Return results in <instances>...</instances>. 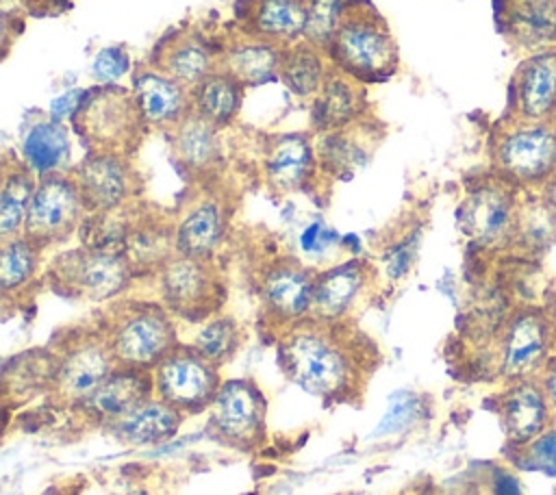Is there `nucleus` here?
Returning a JSON list of instances; mask_svg holds the SVG:
<instances>
[{
  "label": "nucleus",
  "instance_id": "7c9ffc66",
  "mask_svg": "<svg viewBox=\"0 0 556 495\" xmlns=\"http://www.w3.org/2000/svg\"><path fill=\"white\" fill-rule=\"evenodd\" d=\"M70 154V130L61 119H54L52 115L35 119L24 132L22 161L37 174V178L65 172Z\"/></svg>",
  "mask_w": 556,
  "mask_h": 495
},
{
  "label": "nucleus",
  "instance_id": "9b49d317",
  "mask_svg": "<svg viewBox=\"0 0 556 495\" xmlns=\"http://www.w3.org/2000/svg\"><path fill=\"white\" fill-rule=\"evenodd\" d=\"M554 354V337L543 306H523L508 317L500 332L497 371L506 382L536 378Z\"/></svg>",
  "mask_w": 556,
  "mask_h": 495
},
{
  "label": "nucleus",
  "instance_id": "c756f323",
  "mask_svg": "<svg viewBox=\"0 0 556 495\" xmlns=\"http://www.w3.org/2000/svg\"><path fill=\"white\" fill-rule=\"evenodd\" d=\"M334 65L328 52L306 39L285 46L278 63V80L298 98H315Z\"/></svg>",
  "mask_w": 556,
  "mask_h": 495
},
{
  "label": "nucleus",
  "instance_id": "e433bc0d",
  "mask_svg": "<svg viewBox=\"0 0 556 495\" xmlns=\"http://www.w3.org/2000/svg\"><path fill=\"white\" fill-rule=\"evenodd\" d=\"M41 248L28 241L24 234L2 241L0 248V287L4 302L17 297L24 289L30 287L39 271Z\"/></svg>",
  "mask_w": 556,
  "mask_h": 495
},
{
  "label": "nucleus",
  "instance_id": "20e7f679",
  "mask_svg": "<svg viewBox=\"0 0 556 495\" xmlns=\"http://www.w3.org/2000/svg\"><path fill=\"white\" fill-rule=\"evenodd\" d=\"M174 315L156 302H119L100 328L117 365L154 369L176 345Z\"/></svg>",
  "mask_w": 556,
  "mask_h": 495
},
{
  "label": "nucleus",
  "instance_id": "ddd939ff",
  "mask_svg": "<svg viewBox=\"0 0 556 495\" xmlns=\"http://www.w3.org/2000/svg\"><path fill=\"white\" fill-rule=\"evenodd\" d=\"M70 176L80 191L87 215L128 206L141 191L139 172L132 167L130 156L122 154L87 152L70 169Z\"/></svg>",
  "mask_w": 556,
  "mask_h": 495
},
{
  "label": "nucleus",
  "instance_id": "2eb2a0df",
  "mask_svg": "<svg viewBox=\"0 0 556 495\" xmlns=\"http://www.w3.org/2000/svg\"><path fill=\"white\" fill-rule=\"evenodd\" d=\"M315 271L302 265L298 258L282 256L274 261L261 276L258 297L263 317L282 328L306 319L313 310V291H315Z\"/></svg>",
  "mask_w": 556,
  "mask_h": 495
},
{
  "label": "nucleus",
  "instance_id": "4be33fe9",
  "mask_svg": "<svg viewBox=\"0 0 556 495\" xmlns=\"http://www.w3.org/2000/svg\"><path fill=\"white\" fill-rule=\"evenodd\" d=\"M497 20L510 46L526 56L556 48V0H500Z\"/></svg>",
  "mask_w": 556,
  "mask_h": 495
},
{
  "label": "nucleus",
  "instance_id": "8fccbe9b",
  "mask_svg": "<svg viewBox=\"0 0 556 495\" xmlns=\"http://www.w3.org/2000/svg\"><path fill=\"white\" fill-rule=\"evenodd\" d=\"M419 495H439V493H437V491H432V488H430V491H421V493H419Z\"/></svg>",
  "mask_w": 556,
  "mask_h": 495
},
{
  "label": "nucleus",
  "instance_id": "6e6552de",
  "mask_svg": "<svg viewBox=\"0 0 556 495\" xmlns=\"http://www.w3.org/2000/svg\"><path fill=\"white\" fill-rule=\"evenodd\" d=\"M517 211V187L493 174L467 189L458 206V228L478 248H506L513 245Z\"/></svg>",
  "mask_w": 556,
  "mask_h": 495
},
{
  "label": "nucleus",
  "instance_id": "dca6fc26",
  "mask_svg": "<svg viewBox=\"0 0 556 495\" xmlns=\"http://www.w3.org/2000/svg\"><path fill=\"white\" fill-rule=\"evenodd\" d=\"M510 117L556 119V48L528 54L510 78Z\"/></svg>",
  "mask_w": 556,
  "mask_h": 495
},
{
  "label": "nucleus",
  "instance_id": "cd10ccee",
  "mask_svg": "<svg viewBox=\"0 0 556 495\" xmlns=\"http://www.w3.org/2000/svg\"><path fill=\"white\" fill-rule=\"evenodd\" d=\"M237 20L250 37L291 46L304 37L306 0H243Z\"/></svg>",
  "mask_w": 556,
  "mask_h": 495
},
{
  "label": "nucleus",
  "instance_id": "39448f33",
  "mask_svg": "<svg viewBox=\"0 0 556 495\" xmlns=\"http://www.w3.org/2000/svg\"><path fill=\"white\" fill-rule=\"evenodd\" d=\"M493 174L517 189L543 187L556 172V119L506 117L491 139Z\"/></svg>",
  "mask_w": 556,
  "mask_h": 495
},
{
  "label": "nucleus",
  "instance_id": "aec40b11",
  "mask_svg": "<svg viewBox=\"0 0 556 495\" xmlns=\"http://www.w3.org/2000/svg\"><path fill=\"white\" fill-rule=\"evenodd\" d=\"M146 63L187 89H193L217 67V50H213L200 33L172 30L156 41Z\"/></svg>",
  "mask_w": 556,
  "mask_h": 495
},
{
  "label": "nucleus",
  "instance_id": "f03ea898",
  "mask_svg": "<svg viewBox=\"0 0 556 495\" xmlns=\"http://www.w3.org/2000/svg\"><path fill=\"white\" fill-rule=\"evenodd\" d=\"M326 52L337 69L363 85L382 82L400 67L397 41L367 0H345L339 28Z\"/></svg>",
  "mask_w": 556,
  "mask_h": 495
},
{
  "label": "nucleus",
  "instance_id": "de8ad7c7",
  "mask_svg": "<svg viewBox=\"0 0 556 495\" xmlns=\"http://www.w3.org/2000/svg\"><path fill=\"white\" fill-rule=\"evenodd\" d=\"M539 195L547 202V206L556 213V172L547 178V182L539 189Z\"/></svg>",
  "mask_w": 556,
  "mask_h": 495
},
{
  "label": "nucleus",
  "instance_id": "2f4dec72",
  "mask_svg": "<svg viewBox=\"0 0 556 495\" xmlns=\"http://www.w3.org/2000/svg\"><path fill=\"white\" fill-rule=\"evenodd\" d=\"M374 130V124L369 119H363L350 128L319 135V141L315 145L319 169L341 178L350 172H356L361 165H365L371 152L369 137H376Z\"/></svg>",
  "mask_w": 556,
  "mask_h": 495
},
{
  "label": "nucleus",
  "instance_id": "a18cd8bd",
  "mask_svg": "<svg viewBox=\"0 0 556 495\" xmlns=\"http://www.w3.org/2000/svg\"><path fill=\"white\" fill-rule=\"evenodd\" d=\"M491 495H521V488H519V482H517L510 473L500 471V473L493 478Z\"/></svg>",
  "mask_w": 556,
  "mask_h": 495
},
{
  "label": "nucleus",
  "instance_id": "a19ab883",
  "mask_svg": "<svg viewBox=\"0 0 556 495\" xmlns=\"http://www.w3.org/2000/svg\"><path fill=\"white\" fill-rule=\"evenodd\" d=\"M130 67V59L124 48H104L93 61V74L102 85L117 82Z\"/></svg>",
  "mask_w": 556,
  "mask_h": 495
},
{
  "label": "nucleus",
  "instance_id": "c03bdc74",
  "mask_svg": "<svg viewBox=\"0 0 556 495\" xmlns=\"http://www.w3.org/2000/svg\"><path fill=\"white\" fill-rule=\"evenodd\" d=\"M80 93H83V91H72V93H65V96L56 98V100L52 102V106H50V115H52L54 119L72 117V113H74V109H76V104H78V100H80Z\"/></svg>",
  "mask_w": 556,
  "mask_h": 495
},
{
  "label": "nucleus",
  "instance_id": "58836bf2",
  "mask_svg": "<svg viewBox=\"0 0 556 495\" xmlns=\"http://www.w3.org/2000/svg\"><path fill=\"white\" fill-rule=\"evenodd\" d=\"M513 462L523 471H541L556 475V426H547L541 434L523 445H508Z\"/></svg>",
  "mask_w": 556,
  "mask_h": 495
},
{
  "label": "nucleus",
  "instance_id": "37998d69",
  "mask_svg": "<svg viewBox=\"0 0 556 495\" xmlns=\"http://www.w3.org/2000/svg\"><path fill=\"white\" fill-rule=\"evenodd\" d=\"M549 408V417H552V426H556V354L545 363V367L541 369V373L536 376Z\"/></svg>",
  "mask_w": 556,
  "mask_h": 495
},
{
  "label": "nucleus",
  "instance_id": "bb28decb",
  "mask_svg": "<svg viewBox=\"0 0 556 495\" xmlns=\"http://www.w3.org/2000/svg\"><path fill=\"white\" fill-rule=\"evenodd\" d=\"M367 113V91L356 78L332 69L321 91L313 98L311 126L315 132H332L350 128L365 119Z\"/></svg>",
  "mask_w": 556,
  "mask_h": 495
},
{
  "label": "nucleus",
  "instance_id": "72a5a7b5",
  "mask_svg": "<svg viewBox=\"0 0 556 495\" xmlns=\"http://www.w3.org/2000/svg\"><path fill=\"white\" fill-rule=\"evenodd\" d=\"M182 421V412L174 406L165 404L163 399H150L139 406L135 412L124 417L122 421L113 423L111 430L117 439L135 447H152L167 443L176 436Z\"/></svg>",
  "mask_w": 556,
  "mask_h": 495
},
{
  "label": "nucleus",
  "instance_id": "c85d7f7f",
  "mask_svg": "<svg viewBox=\"0 0 556 495\" xmlns=\"http://www.w3.org/2000/svg\"><path fill=\"white\" fill-rule=\"evenodd\" d=\"M285 46L263 41L243 33L217 50V67L237 78L243 87H258L278 80V63Z\"/></svg>",
  "mask_w": 556,
  "mask_h": 495
},
{
  "label": "nucleus",
  "instance_id": "09e8293b",
  "mask_svg": "<svg viewBox=\"0 0 556 495\" xmlns=\"http://www.w3.org/2000/svg\"><path fill=\"white\" fill-rule=\"evenodd\" d=\"M113 495H146V493H143V491H139V488H135V486H126V488L115 491Z\"/></svg>",
  "mask_w": 556,
  "mask_h": 495
},
{
  "label": "nucleus",
  "instance_id": "f257e3e1",
  "mask_svg": "<svg viewBox=\"0 0 556 495\" xmlns=\"http://www.w3.org/2000/svg\"><path fill=\"white\" fill-rule=\"evenodd\" d=\"M365 337L343 321L306 317L280 334L278 363L287 378L324 402H345L367 371Z\"/></svg>",
  "mask_w": 556,
  "mask_h": 495
},
{
  "label": "nucleus",
  "instance_id": "7ed1b4c3",
  "mask_svg": "<svg viewBox=\"0 0 556 495\" xmlns=\"http://www.w3.org/2000/svg\"><path fill=\"white\" fill-rule=\"evenodd\" d=\"M70 124L87 152L122 156H132L148 132L132 89L117 82L85 89Z\"/></svg>",
  "mask_w": 556,
  "mask_h": 495
},
{
  "label": "nucleus",
  "instance_id": "473e14b6",
  "mask_svg": "<svg viewBox=\"0 0 556 495\" xmlns=\"http://www.w3.org/2000/svg\"><path fill=\"white\" fill-rule=\"evenodd\" d=\"M37 174L22 161V156L2 158V185H0V239H13L22 234L28 206L37 187Z\"/></svg>",
  "mask_w": 556,
  "mask_h": 495
},
{
  "label": "nucleus",
  "instance_id": "49530a36",
  "mask_svg": "<svg viewBox=\"0 0 556 495\" xmlns=\"http://www.w3.org/2000/svg\"><path fill=\"white\" fill-rule=\"evenodd\" d=\"M543 310L547 315V321H549V328H552V337H554V347H556V284L547 291Z\"/></svg>",
  "mask_w": 556,
  "mask_h": 495
},
{
  "label": "nucleus",
  "instance_id": "6ab92c4d",
  "mask_svg": "<svg viewBox=\"0 0 556 495\" xmlns=\"http://www.w3.org/2000/svg\"><path fill=\"white\" fill-rule=\"evenodd\" d=\"M130 89L148 128L169 132L193 111L191 89L148 63L132 72Z\"/></svg>",
  "mask_w": 556,
  "mask_h": 495
},
{
  "label": "nucleus",
  "instance_id": "4468645a",
  "mask_svg": "<svg viewBox=\"0 0 556 495\" xmlns=\"http://www.w3.org/2000/svg\"><path fill=\"white\" fill-rule=\"evenodd\" d=\"M211 432L237 449H254L265 439V397L252 380L222 382L211 404Z\"/></svg>",
  "mask_w": 556,
  "mask_h": 495
},
{
  "label": "nucleus",
  "instance_id": "1a4fd4ad",
  "mask_svg": "<svg viewBox=\"0 0 556 495\" xmlns=\"http://www.w3.org/2000/svg\"><path fill=\"white\" fill-rule=\"evenodd\" d=\"M85 217L87 208L70 172L41 176L37 180L22 234L37 248L46 250L78 232Z\"/></svg>",
  "mask_w": 556,
  "mask_h": 495
},
{
  "label": "nucleus",
  "instance_id": "a211bd4d",
  "mask_svg": "<svg viewBox=\"0 0 556 495\" xmlns=\"http://www.w3.org/2000/svg\"><path fill=\"white\" fill-rule=\"evenodd\" d=\"M154 393L152 369L117 365L113 373L76 408H80L89 419L113 426L150 402Z\"/></svg>",
  "mask_w": 556,
  "mask_h": 495
},
{
  "label": "nucleus",
  "instance_id": "f704fd0d",
  "mask_svg": "<svg viewBox=\"0 0 556 495\" xmlns=\"http://www.w3.org/2000/svg\"><path fill=\"white\" fill-rule=\"evenodd\" d=\"M243 85L228 72L215 67L191 89L193 113L215 128H226L239 115L243 102Z\"/></svg>",
  "mask_w": 556,
  "mask_h": 495
},
{
  "label": "nucleus",
  "instance_id": "393cba45",
  "mask_svg": "<svg viewBox=\"0 0 556 495\" xmlns=\"http://www.w3.org/2000/svg\"><path fill=\"white\" fill-rule=\"evenodd\" d=\"M119 252L126 256L135 278L143 274H159L161 267L178 254L176 221L137 208Z\"/></svg>",
  "mask_w": 556,
  "mask_h": 495
},
{
  "label": "nucleus",
  "instance_id": "423d86ee",
  "mask_svg": "<svg viewBox=\"0 0 556 495\" xmlns=\"http://www.w3.org/2000/svg\"><path fill=\"white\" fill-rule=\"evenodd\" d=\"M43 278L63 297L106 302L124 293L135 274L119 250L80 245L54 256Z\"/></svg>",
  "mask_w": 556,
  "mask_h": 495
},
{
  "label": "nucleus",
  "instance_id": "0eeeda50",
  "mask_svg": "<svg viewBox=\"0 0 556 495\" xmlns=\"http://www.w3.org/2000/svg\"><path fill=\"white\" fill-rule=\"evenodd\" d=\"M156 278L161 304L178 319L208 321L226 302V282L213 258L174 254Z\"/></svg>",
  "mask_w": 556,
  "mask_h": 495
},
{
  "label": "nucleus",
  "instance_id": "412c9836",
  "mask_svg": "<svg viewBox=\"0 0 556 495\" xmlns=\"http://www.w3.org/2000/svg\"><path fill=\"white\" fill-rule=\"evenodd\" d=\"M495 412L508 445H523L552 426L539 378L508 382V386L495 397Z\"/></svg>",
  "mask_w": 556,
  "mask_h": 495
},
{
  "label": "nucleus",
  "instance_id": "ea45409f",
  "mask_svg": "<svg viewBox=\"0 0 556 495\" xmlns=\"http://www.w3.org/2000/svg\"><path fill=\"white\" fill-rule=\"evenodd\" d=\"M343 7L345 0H306V26L302 39L326 50L339 28Z\"/></svg>",
  "mask_w": 556,
  "mask_h": 495
},
{
  "label": "nucleus",
  "instance_id": "4c0bfd02",
  "mask_svg": "<svg viewBox=\"0 0 556 495\" xmlns=\"http://www.w3.org/2000/svg\"><path fill=\"white\" fill-rule=\"evenodd\" d=\"M241 345V328L228 315H215L202 323L191 341V347L208 363L222 367L228 363Z\"/></svg>",
  "mask_w": 556,
  "mask_h": 495
},
{
  "label": "nucleus",
  "instance_id": "9d476101",
  "mask_svg": "<svg viewBox=\"0 0 556 495\" xmlns=\"http://www.w3.org/2000/svg\"><path fill=\"white\" fill-rule=\"evenodd\" d=\"M117 367L102 330H74L56 354L52 391L70 406L83 404Z\"/></svg>",
  "mask_w": 556,
  "mask_h": 495
},
{
  "label": "nucleus",
  "instance_id": "79ce46f5",
  "mask_svg": "<svg viewBox=\"0 0 556 495\" xmlns=\"http://www.w3.org/2000/svg\"><path fill=\"white\" fill-rule=\"evenodd\" d=\"M337 241V234L324 226L321 221H315L311 224L304 234H302V248L308 252V254H321L324 250H328L332 243Z\"/></svg>",
  "mask_w": 556,
  "mask_h": 495
},
{
  "label": "nucleus",
  "instance_id": "c9c22d12",
  "mask_svg": "<svg viewBox=\"0 0 556 495\" xmlns=\"http://www.w3.org/2000/svg\"><path fill=\"white\" fill-rule=\"evenodd\" d=\"M556 243V213L536 193L519 200L513 245L526 254H543Z\"/></svg>",
  "mask_w": 556,
  "mask_h": 495
},
{
  "label": "nucleus",
  "instance_id": "f3484780",
  "mask_svg": "<svg viewBox=\"0 0 556 495\" xmlns=\"http://www.w3.org/2000/svg\"><path fill=\"white\" fill-rule=\"evenodd\" d=\"M261 165L265 185L276 195L304 189L319 169L315 145L300 132L271 135L263 145Z\"/></svg>",
  "mask_w": 556,
  "mask_h": 495
},
{
  "label": "nucleus",
  "instance_id": "a878e982",
  "mask_svg": "<svg viewBox=\"0 0 556 495\" xmlns=\"http://www.w3.org/2000/svg\"><path fill=\"white\" fill-rule=\"evenodd\" d=\"M371 265L363 258H350L315 276L311 317L324 321H343L371 280Z\"/></svg>",
  "mask_w": 556,
  "mask_h": 495
},
{
  "label": "nucleus",
  "instance_id": "f8f14e48",
  "mask_svg": "<svg viewBox=\"0 0 556 495\" xmlns=\"http://www.w3.org/2000/svg\"><path fill=\"white\" fill-rule=\"evenodd\" d=\"M219 386V367L200 356L191 343H178L154 367L156 397L182 415H195L211 408Z\"/></svg>",
  "mask_w": 556,
  "mask_h": 495
},
{
  "label": "nucleus",
  "instance_id": "5701e85b",
  "mask_svg": "<svg viewBox=\"0 0 556 495\" xmlns=\"http://www.w3.org/2000/svg\"><path fill=\"white\" fill-rule=\"evenodd\" d=\"M217 132L219 128L211 126L193 111L167 132L174 163L195 182H208L224 163Z\"/></svg>",
  "mask_w": 556,
  "mask_h": 495
},
{
  "label": "nucleus",
  "instance_id": "b1692460",
  "mask_svg": "<svg viewBox=\"0 0 556 495\" xmlns=\"http://www.w3.org/2000/svg\"><path fill=\"white\" fill-rule=\"evenodd\" d=\"M228 224V211L213 191L200 193L176 219V250L193 258H213Z\"/></svg>",
  "mask_w": 556,
  "mask_h": 495
}]
</instances>
